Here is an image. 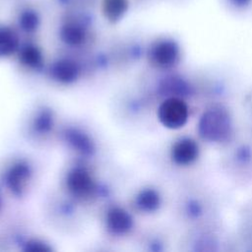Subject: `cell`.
<instances>
[{
    "label": "cell",
    "instance_id": "obj_1",
    "mask_svg": "<svg viewBox=\"0 0 252 252\" xmlns=\"http://www.w3.org/2000/svg\"><path fill=\"white\" fill-rule=\"evenodd\" d=\"M196 130L203 142L221 147L236 137L234 119L225 103L207 105L199 116Z\"/></svg>",
    "mask_w": 252,
    "mask_h": 252
},
{
    "label": "cell",
    "instance_id": "obj_2",
    "mask_svg": "<svg viewBox=\"0 0 252 252\" xmlns=\"http://www.w3.org/2000/svg\"><path fill=\"white\" fill-rule=\"evenodd\" d=\"M177 214L187 227L217 220V204L213 194L203 186L190 184L180 193Z\"/></svg>",
    "mask_w": 252,
    "mask_h": 252
},
{
    "label": "cell",
    "instance_id": "obj_3",
    "mask_svg": "<svg viewBox=\"0 0 252 252\" xmlns=\"http://www.w3.org/2000/svg\"><path fill=\"white\" fill-rule=\"evenodd\" d=\"M222 167L233 181L247 184L252 181V141L235 137L225 147Z\"/></svg>",
    "mask_w": 252,
    "mask_h": 252
},
{
    "label": "cell",
    "instance_id": "obj_4",
    "mask_svg": "<svg viewBox=\"0 0 252 252\" xmlns=\"http://www.w3.org/2000/svg\"><path fill=\"white\" fill-rule=\"evenodd\" d=\"M226 244L227 238L217 220L187 227L180 242L186 252L220 251Z\"/></svg>",
    "mask_w": 252,
    "mask_h": 252
},
{
    "label": "cell",
    "instance_id": "obj_5",
    "mask_svg": "<svg viewBox=\"0 0 252 252\" xmlns=\"http://www.w3.org/2000/svg\"><path fill=\"white\" fill-rule=\"evenodd\" d=\"M189 103V101L179 97L162 98L157 109L159 123L169 130L181 129L190 118Z\"/></svg>",
    "mask_w": 252,
    "mask_h": 252
},
{
    "label": "cell",
    "instance_id": "obj_6",
    "mask_svg": "<svg viewBox=\"0 0 252 252\" xmlns=\"http://www.w3.org/2000/svg\"><path fill=\"white\" fill-rule=\"evenodd\" d=\"M150 63L157 69L169 71L180 62L181 51L179 45L172 39H159L152 44L148 53Z\"/></svg>",
    "mask_w": 252,
    "mask_h": 252
},
{
    "label": "cell",
    "instance_id": "obj_7",
    "mask_svg": "<svg viewBox=\"0 0 252 252\" xmlns=\"http://www.w3.org/2000/svg\"><path fill=\"white\" fill-rule=\"evenodd\" d=\"M158 92L162 98L179 97L189 102L197 98L195 79L181 74H171L165 77L159 85Z\"/></svg>",
    "mask_w": 252,
    "mask_h": 252
},
{
    "label": "cell",
    "instance_id": "obj_8",
    "mask_svg": "<svg viewBox=\"0 0 252 252\" xmlns=\"http://www.w3.org/2000/svg\"><path fill=\"white\" fill-rule=\"evenodd\" d=\"M201 156L199 142L191 136L177 138L169 149L170 161L178 167L187 168L194 165Z\"/></svg>",
    "mask_w": 252,
    "mask_h": 252
},
{
    "label": "cell",
    "instance_id": "obj_9",
    "mask_svg": "<svg viewBox=\"0 0 252 252\" xmlns=\"http://www.w3.org/2000/svg\"><path fill=\"white\" fill-rule=\"evenodd\" d=\"M66 186L73 196L88 198L94 193L95 182L88 169L77 166L68 172L66 176Z\"/></svg>",
    "mask_w": 252,
    "mask_h": 252
},
{
    "label": "cell",
    "instance_id": "obj_10",
    "mask_svg": "<svg viewBox=\"0 0 252 252\" xmlns=\"http://www.w3.org/2000/svg\"><path fill=\"white\" fill-rule=\"evenodd\" d=\"M32 170L26 161H17L12 164L5 175L8 188L16 195H22L31 180Z\"/></svg>",
    "mask_w": 252,
    "mask_h": 252
},
{
    "label": "cell",
    "instance_id": "obj_11",
    "mask_svg": "<svg viewBox=\"0 0 252 252\" xmlns=\"http://www.w3.org/2000/svg\"><path fill=\"white\" fill-rule=\"evenodd\" d=\"M105 225L110 233L122 235L132 228L133 219L123 208L112 207L105 215Z\"/></svg>",
    "mask_w": 252,
    "mask_h": 252
},
{
    "label": "cell",
    "instance_id": "obj_12",
    "mask_svg": "<svg viewBox=\"0 0 252 252\" xmlns=\"http://www.w3.org/2000/svg\"><path fill=\"white\" fill-rule=\"evenodd\" d=\"M135 206L143 214H154L162 206V195L155 187H146L135 197Z\"/></svg>",
    "mask_w": 252,
    "mask_h": 252
},
{
    "label": "cell",
    "instance_id": "obj_13",
    "mask_svg": "<svg viewBox=\"0 0 252 252\" xmlns=\"http://www.w3.org/2000/svg\"><path fill=\"white\" fill-rule=\"evenodd\" d=\"M79 73L78 65L74 61L68 59L57 61L53 64L50 70V75L53 80L62 84H70L74 82L78 78Z\"/></svg>",
    "mask_w": 252,
    "mask_h": 252
},
{
    "label": "cell",
    "instance_id": "obj_14",
    "mask_svg": "<svg viewBox=\"0 0 252 252\" xmlns=\"http://www.w3.org/2000/svg\"><path fill=\"white\" fill-rule=\"evenodd\" d=\"M20 49L18 32L10 26L0 25V58L13 55Z\"/></svg>",
    "mask_w": 252,
    "mask_h": 252
},
{
    "label": "cell",
    "instance_id": "obj_15",
    "mask_svg": "<svg viewBox=\"0 0 252 252\" xmlns=\"http://www.w3.org/2000/svg\"><path fill=\"white\" fill-rule=\"evenodd\" d=\"M238 239L240 244L252 250V200L245 204L240 212Z\"/></svg>",
    "mask_w": 252,
    "mask_h": 252
},
{
    "label": "cell",
    "instance_id": "obj_16",
    "mask_svg": "<svg viewBox=\"0 0 252 252\" xmlns=\"http://www.w3.org/2000/svg\"><path fill=\"white\" fill-rule=\"evenodd\" d=\"M64 135L65 141L74 151L82 155H90L94 152V142L86 133L76 129H69Z\"/></svg>",
    "mask_w": 252,
    "mask_h": 252
},
{
    "label": "cell",
    "instance_id": "obj_17",
    "mask_svg": "<svg viewBox=\"0 0 252 252\" xmlns=\"http://www.w3.org/2000/svg\"><path fill=\"white\" fill-rule=\"evenodd\" d=\"M61 39L70 46H79L87 38V32L83 25L77 22L69 21L65 23L60 30Z\"/></svg>",
    "mask_w": 252,
    "mask_h": 252
},
{
    "label": "cell",
    "instance_id": "obj_18",
    "mask_svg": "<svg viewBox=\"0 0 252 252\" xmlns=\"http://www.w3.org/2000/svg\"><path fill=\"white\" fill-rule=\"evenodd\" d=\"M102 13L105 19L110 23L120 21L128 11V0H102Z\"/></svg>",
    "mask_w": 252,
    "mask_h": 252
},
{
    "label": "cell",
    "instance_id": "obj_19",
    "mask_svg": "<svg viewBox=\"0 0 252 252\" xmlns=\"http://www.w3.org/2000/svg\"><path fill=\"white\" fill-rule=\"evenodd\" d=\"M19 59L28 68L37 69L42 65L43 57L41 50L34 44H26L19 49Z\"/></svg>",
    "mask_w": 252,
    "mask_h": 252
},
{
    "label": "cell",
    "instance_id": "obj_20",
    "mask_svg": "<svg viewBox=\"0 0 252 252\" xmlns=\"http://www.w3.org/2000/svg\"><path fill=\"white\" fill-rule=\"evenodd\" d=\"M18 24L23 32L32 33L38 29L40 25V17L35 10L32 8H26L19 14Z\"/></svg>",
    "mask_w": 252,
    "mask_h": 252
},
{
    "label": "cell",
    "instance_id": "obj_21",
    "mask_svg": "<svg viewBox=\"0 0 252 252\" xmlns=\"http://www.w3.org/2000/svg\"><path fill=\"white\" fill-rule=\"evenodd\" d=\"M52 125H53V117L49 111L39 112L36 115L33 123L35 130L41 134L47 133L52 128Z\"/></svg>",
    "mask_w": 252,
    "mask_h": 252
},
{
    "label": "cell",
    "instance_id": "obj_22",
    "mask_svg": "<svg viewBox=\"0 0 252 252\" xmlns=\"http://www.w3.org/2000/svg\"><path fill=\"white\" fill-rule=\"evenodd\" d=\"M26 250H28V251H46V250H49V248L44 246L42 242L35 240L32 242H28L26 245Z\"/></svg>",
    "mask_w": 252,
    "mask_h": 252
},
{
    "label": "cell",
    "instance_id": "obj_23",
    "mask_svg": "<svg viewBox=\"0 0 252 252\" xmlns=\"http://www.w3.org/2000/svg\"><path fill=\"white\" fill-rule=\"evenodd\" d=\"M245 106L249 113V116L252 118V93L247 96V99L245 100Z\"/></svg>",
    "mask_w": 252,
    "mask_h": 252
}]
</instances>
